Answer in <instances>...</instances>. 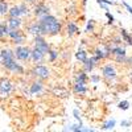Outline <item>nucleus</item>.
I'll return each instance as SVG.
<instances>
[{"label":"nucleus","instance_id":"a878e982","mask_svg":"<svg viewBox=\"0 0 132 132\" xmlns=\"http://www.w3.org/2000/svg\"><path fill=\"white\" fill-rule=\"evenodd\" d=\"M48 56H49V61H50V62H53V61H56V58L58 57V53H57L56 50H50V49H49Z\"/></svg>","mask_w":132,"mask_h":132},{"label":"nucleus","instance_id":"f8f14e48","mask_svg":"<svg viewBox=\"0 0 132 132\" xmlns=\"http://www.w3.org/2000/svg\"><path fill=\"white\" fill-rule=\"evenodd\" d=\"M15 58V53L12 50H9V49H4L0 52V61H8V60H12Z\"/></svg>","mask_w":132,"mask_h":132},{"label":"nucleus","instance_id":"4468645a","mask_svg":"<svg viewBox=\"0 0 132 132\" xmlns=\"http://www.w3.org/2000/svg\"><path fill=\"white\" fill-rule=\"evenodd\" d=\"M111 54L115 57H126V49L122 46H114L111 48Z\"/></svg>","mask_w":132,"mask_h":132},{"label":"nucleus","instance_id":"0eeeda50","mask_svg":"<svg viewBox=\"0 0 132 132\" xmlns=\"http://www.w3.org/2000/svg\"><path fill=\"white\" fill-rule=\"evenodd\" d=\"M102 75H103V78H106L107 81H112V79L116 78V70H115V68L111 63L104 65L102 68Z\"/></svg>","mask_w":132,"mask_h":132},{"label":"nucleus","instance_id":"f03ea898","mask_svg":"<svg viewBox=\"0 0 132 132\" xmlns=\"http://www.w3.org/2000/svg\"><path fill=\"white\" fill-rule=\"evenodd\" d=\"M2 63H3L4 68H5L7 70H9V71L16 73V74H24V68H23L20 63H17V62L15 61V58L8 60V61H3Z\"/></svg>","mask_w":132,"mask_h":132},{"label":"nucleus","instance_id":"f257e3e1","mask_svg":"<svg viewBox=\"0 0 132 132\" xmlns=\"http://www.w3.org/2000/svg\"><path fill=\"white\" fill-rule=\"evenodd\" d=\"M38 25L41 29V35H49V36H56L61 32V23L58 19L53 15H44L38 20Z\"/></svg>","mask_w":132,"mask_h":132},{"label":"nucleus","instance_id":"20e7f679","mask_svg":"<svg viewBox=\"0 0 132 132\" xmlns=\"http://www.w3.org/2000/svg\"><path fill=\"white\" fill-rule=\"evenodd\" d=\"M32 75L38 79H48L49 78V69L44 65H36L32 70Z\"/></svg>","mask_w":132,"mask_h":132},{"label":"nucleus","instance_id":"423d86ee","mask_svg":"<svg viewBox=\"0 0 132 132\" xmlns=\"http://www.w3.org/2000/svg\"><path fill=\"white\" fill-rule=\"evenodd\" d=\"M8 37L12 40V42L16 44V45H21L25 40V36L23 35V32L20 29H9L8 30Z\"/></svg>","mask_w":132,"mask_h":132},{"label":"nucleus","instance_id":"a211bd4d","mask_svg":"<svg viewBox=\"0 0 132 132\" xmlns=\"http://www.w3.org/2000/svg\"><path fill=\"white\" fill-rule=\"evenodd\" d=\"M42 83L38 81V82H33L30 85V89H29V93L30 94H37V93H41L42 91Z\"/></svg>","mask_w":132,"mask_h":132},{"label":"nucleus","instance_id":"473e14b6","mask_svg":"<svg viewBox=\"0 0 132 132\" xmlns=\"http://www.w3.org/2000/svg\"><path fill=\"white\" fill-rule=\"evenodd\" d=\"M120 126H122V127H129L131 122H129V120H122V122H120Z\"/></svg>","mask_w":132,"mask_h":132},{"label":"nucleus","instance_id":"2eb2a0df","mask_svg":"<svg viewBox=\"0 0 132 132\" xmlns=\"http://www.w3.org/2000/svg\"><path fill=\"white\" fill-rule=\"evenodd\" d=\"M66 30H68V35H69V36H74V35H77V33H79L78 25H77L75 23H73V21H70V23L68 24V28H66Z\"/></svg>","mask_w":132,"mask_h":132},{"label":"nucleus","instance_id":"393cba45","mask_svg":"<svg viewBox=\"0 0 132 132\" xmlns=\"http://www.w3.org/2000/svg\"><path fill=\"white\" fill-rule=\"evenodd\" d=\"M86 81H87V74H86V71H79L78 74H77L75 82H83V83H86Z\"/></svg>","mask_w":132,"mask_h":132},{"label":"nucleus","instance_id":"9b49d317","mask_svg":"<svg viewBox=\"0 0 132 132\" xmlns=\"http://www.w3.org/2000/svg\"><path fill=\"white\" fill-rule=\"evenodd\" d=\"M21 24H23V21H21L20 17H9L7 23L9 29H20Z\"/></svg>","mask_w":132,"mask_h":132},{"label":"nucleus","instance_id":"c756f323","mask_svg":"<svg viewBox=\"0 0 132 132\" xmlns=\"http://www.w3.org/2000/svg\"><path fill=\"white\" fill-rule=\"evenodd\" d=\"M106 17L108 19V24H114V21H115V19H114V16H112L111 13L108 12V11H107V12H106Z\"/></svg>","mask_w":132,"mask_h":132},{"label":"nucleus","instance_id":"dca6fc26","mask_svg":"<svg viewBox=\"0 0 132 132\" xmlns=\"http://www.w3.org/2000/svg\"><path fill=\"white\" fill-rule=\"evenodd\" d=\"M8 15H9V17H20V16H23L21 15L20 5H13L12 8H9L8 9Z\"/></svg>","mask_w":132,"mask_h":132},{"label":"nucleus","instance_id":"4c0bfd02","mask_svg":"<svg viewBox=\"0 0 132 132\" xmlns=\"http://www.w3.org/2000/svg\"><path fill=\"white\" fill-rule=\"evenodd\" d=\"M131 78H132V77H131Z\"/></svg>","mask_w":132,"mask_h":132},{"label":"nucleus","instance_id":"72a5a7b5","mask_svg":"<svg viewBox=\"0 0 132 132\" xmlns=\"http://www.w3.org/2000/svg\"><path fill=\"white\" fill-rule=\"evenodd\" d=\"M123 4H124V7L127 8V11H128V12H129V13L132 15V7H131V5H129L128 3H126V2H123Z\"/></svg>","mask_w":132,"mask_h":132},{"label":"nucleus","instance_id":"f3484780","mask_svg":"<svg viewBox=\"0 0 132 132\" xmlns=\"http://www.w3.org/2000/svg\"><path fill=\"white\" fill-rule=\"evenodd\" d=\"M28 32L30 33V35H33V36H38V35H41V29H40L38 23H33V24H30V25L28 27Z\"/></svg>","mask_w":132,"mask_h":132},{"label":"nucleus","instance_id":"6e6552de","mask_svg":"<svg viewBox=\"0 0 132 132\" xmlns=\"http://www.w3.org/2000/svg\"><path fill=\"white\" fill-rule=\"evenodd\" d=\"M35 46L37 48V49H40L44 54H48V52H49V44L45 41V38L42 37V35H38V36H36V38H35Z\"/></svg>","mask_w":132,"mask_h":132},{"label":"nucleus","instance_id":"39448f33","mask_svg":"<svg viewBox=\"0 0 132 132\" xmlns=\"http://www.w3.org/2000/svg\"><path fill=\"white\" fill-rule=\"evenodd\" d=\"M13 53H15V57H16L17 60H20V61H28V60L30 58V49L27 48V46L19 45V46L13 50Z\"/></svg>","mask_w":132,"mask_h":132},{"label":"nucleus","instance_id":"9d476101","mask_svg":"<svg viewBox=\"0 0 132 132\" xmlns=\"http://www.w3.org/2000/svg\"><path fill=\"white\" fill-rule=\"evenodd\" d=\"M33 13H35L36 16H38V17H41V16H44V15L49 13V8H48V5H45L44 3H40V4H37V5L35 7Z\"/></svg>","mask_w":132,"mask_h":132},{"label":"nucleus","instance_id":"1a4fd4ad","mask_svg":"<svg viewBox=\"0 0 132 132\" xmlns=\"http://www.w3.org/2000/svg\"><path fill=\"white\" fill-rule=\"evenodd\" d=\"M44 57H45V54H44L40 49H37L36 46L30 50V60H32L33 62L40 63V62H42V61H44Z\"/></svg>","mask_w":132,"mask_h":132},{"label":"nucleus","instance_id":"ddd939ff","mask_svg":"<svg viewBox=\"0 0 132 132\" xmlns=\"http://www.w3.org/2000/svg\"><path fill=\"white\" fill-rule=\"evenodd\" d=\"M74 93H77V94H86L87 93L86 83H83V82H75V85H74Z\"/></svg>","mask_w":132,"mask_h":132},{"label":"nucleus","instance_id":"c9c22d12","mask_svg":"<svg viewBox=\"0 0 132 132\" xmlns=\"http://www.w3.org/2000/svg\"><path fill=\"white\" fill-rule=\"evenodd\" d=\"M98 4L101 5V7H102V8H103L104 11H107V9H108V8H107V5H106V4H103V3H98Z\"/></svg>","mask_w":132,"mask_h":132},{"label":"nucleus","instance_id":"2f4dec72","mask_svg":"<svg viewBox=\"0 0 132 132\" xmlns=\"http://www.w3.org/2000/svg\"><path fill=\"white\" fill-rule=\"evenodd\" d=\"M99 81H101V77H99V75H91V82H94V83H98Z\"/></svg>","mask_w":132,"mask_h":132},{"label":"nucleus","instance_id":"cd10ccee","mask_svg":"<svg viewBox=\"0 0 132 132\" xmlns=\"http://www.w3.org/2000/svg\"><path fill=\"white\" fill-rule=\"evenodd\" d=\"M20 9H21V15H28V12H29V8L27 7L25 3L20 4Z\"/></svg>","mask_w":132,"mask_h":132},{"label":"nucleus","instance_id":"aec40b11","mask_svg":"<svg viewBox=\"0 0 132 132\" xmlns=\"http://www.w3.org/2000/svg\"><path fill=\"white\" fill-rule=\"evenodd\" d=\"M120 36L124 42H127V45H132V37L129 36V33L124 29H120Z\"/></svg>","mask_w":132,"mask_h":132},{"label":"nucleus","instance_id":"f704fd0d","mask_svg":"<svg viewBox=\"0 0 132 132\" xmlns=\"http://www.w3.org/2000/svg\"><path fill=\"white\" fill-rule=\"evenodd\" d=\"M73 114H74L75 119H78L79 122H81V116H79V114H78V110H74V111H73Z\"/></svg>","mask_w":132,"mask_h":132},{"label":"nucleus","instance_id":"5701e85b","mask_svg":"<svg viewBox=\"0 0 132 132\" xmlns=\"http://www.w3.org/2000/svg\"><path fill=\"white\" fill-rule=\"evenodd\" d=\"M8 4L7 2H4V0H0V16H4L8 13Z\"/></svg>","mask_w":132,"mask_h":132},{"label":"nucleus","instance_id":"c85d7f7f","mask_svg":"<svg viewBox=\"0 0 132 132\" xmlns=\"http://www.w3.org/2000/svg\"><path fill=\"white\" fill-rule=\"evenodd\" d=\"M94 30V20H90L87 23V27H86V32H93Z\"/></svg>","mask_w":132,"mask_h":132},{"label":"nucleus","instance_id":"412c9836","mask_svg":"<svg viewBox=\"0 0 132 132\" xmlns=\"http://www.w3.org/2000/svg\"><path fill=\"white\" fill-rule=\"evenodd\" d=\"M75 57H77V60H79V61L83 63V62L87 60V53H86V50H83V49H79L78 52H77Z\"/></svg>","mask_w":132,"mask_h":132},{"label":"nucleus","instance_id":"4be33fe9","mask_svg":"<svg viewBox=\"0 0 132 132\" xmlns=\"http://www.w3.org/2000/svg\"><path fill=\"white\" fill-rule=\"evenodd\" d=\"M115 124H116V120H115V119H111V120H108V122H106V123L102 126V129L110 131V129H112V128L115 127Z\"/></svg>","mask_w":132,"mask_h":132},{"label":"nucleus","instance_id":"b1692460","mask_svg":"<svg viewBox=\"0 0 132 132\" xmlns=\"http://www.w3.org/2000/svg\"><path fill=\"white\" fill-rule=\"evenodd\" d=\"M8 30H9V28H8L7 24L0 23V38H3V37L8 36Z\"/></svg>","mask_w":132,"mask_h":132},{"label":"nucleus","instance_id":"7c9ffc66","mask_svg":"<svg viewBox=\"0 0 132 132\" xmlns=\"http://www.w3.org/2000/svg\"><path fill=\"white\" fill-rule=\"evenodd\" d=\"M98 3H103V4H108V5H114L115 3L111 2V0H96Z\"/></svg>","mask_w":132,"mask_h":132},{"label":"nucleus","instance_id":"6ab92c4d","mask_svg":"<svg viewBox=\"0 0 132 132\" xmlns=\"http://www.w3.org/2000/svg\"><path fill=\"white\" fill-rule=\"evenodd\" d=\"M94 66H95V61H94L91 57H90V58L87 57V60L83 62V68H85V71H86V73H90V71L94 69Z\"/></svg>","mask_w":132,"mask_h":132},{"label":"nucleus","instance_id":"bb28decb","mask_svg":"<svg viewBox=\"0 0 132 132\" xmlns=\"http://www.w3.org/2000/svg\"><path fill=\"white\" fill-rule=\"evenodd\" d=\"M119 108L123 110V111H127V110L129 108V102L128 101H122L119 103Z\"/></svg>","mask_w":132,"mask_h":132},{"label":"nucleus","instance_id":"7ed1b4c3","mask_svg":"<svg viewBox=\"0 0 132 132\" xmlns=\"http://www.w3.org/2000/svg\"><path fill=\"white\" fill-rule=\"evenodd\" d=\"M13 91V85L8 78H0V96L5 98Z\"/></svg>","mask_w":132,"mask_h":132},{"label":"nucleus","instance_id":"e433bc0d","mask_svg":"<svg viewBox=\"0 0 132 132\" xmlns=\"http://www.w3.org/2000/svg\"><path fill=\"white\" fill-rule=\"evenodd\" d=\"M36 0H25V3H35Z\"/></svg>","mask_w":132,"mask_h":132}]
</instances>
